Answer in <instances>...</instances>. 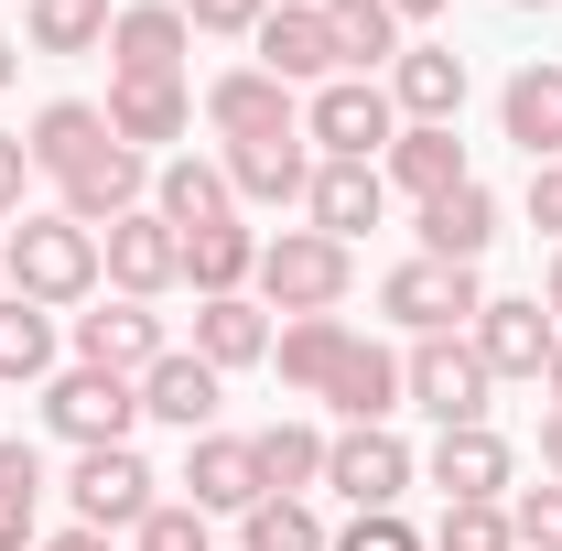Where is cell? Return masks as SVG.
Wrapping results in <instances>:
<instances>
[{"mask_svg":"<svg viewBox=\"0 0 562 551\" xmlns=\"http://www.w3.org/2000/svg\"><path fill=\"white\" fill-rule=\"evenodd\" d=\"M98 271L120 281L131 303H162V292L184 281V238H173V227H162L151 206H131L120 227H98Z\"/></svg>","mask_w":562,"mask_h":551,"instance_id":"cell-11","label":"cell"},{"mask_svg":"<svg viewBox=\"0 0 562 551\" xmlns=\"http://www.w3.org/2000/svg\"><path fill=\"white\" fill-rule=\"evenodd\" d=\"M151 216L173 227V238H195V227H227L238 195H227V162H195V151H173L162 173H151Z\"/></svg>","mask_w":562,"mask_h":551,"instance_id":"cell-23","label":"cell"},{"mask_svg":"<svg viewBox=\"0 0 562 551\" xmlns=\"http://www.w3.org/2000/svg\"><path fill=\"white\" fill-rule=\"evenodd\" d=\"M227 162V195L238 206H303V184H314V140L281 131V140H238V151H216Z\"/></svg>","mask_w":562,"mask_h":551,"instance_id":"cell-22","label":"cell"},{"mask_svg":"<svg viewBox=\"0 0 562 551\" xmlns=\"http://www.w3.org/2000/svg\"><path fill=\"white\" fill-rule=\"evenodd\" d=\"M357 281V249H336L325 227H281V238H260V281H249V303L260 314H336Z\"/></svg>","mask_w":562,"mask_h":551,"instance_id":"cell-2","label":"cell"},{"mask_svg":"<svg viewBox=\"0 0 562 551\" xmlns=\"http://www.w3.org/2000/svg\"><path fill=\"white\" fill-rule=\"evenodd\" d=\"M347 314H292V325H271V368H281V390H314L325 401V379H336V357H347Z\"/></svg>","mask_w":562,"mask_h":551,"instance_id":"cell-27","label":"cell"},{"mask_svg":"<svg viewBox=\"0 0 562 551\" xmlns=\"http://www.w3.org/2000/svg\"><path fill=\"white\" fill-rule=\"evenodd\" d=\"M519 11H552V0H519Z\"/></svg>","mask_w":562,"mask_h":551,"instance_id":"cell-51","label":"cell"},{"mask_svg":"<svg viewBox=\"0 0 562 551\" xmlns=\"http://www.w3.org/2000/svg\"><path fill=\"white\" fill-rule=\"evenodd\" d=\"M216 412H227V379H216L195 346H162V357L140 368V421H173V432L195 443V432H216Z\"/></svg>","mask_w":562,"mask_h":551,"instance_id":"cell-13","label":"cell"},{"mask_svg":"<svg viewBox=\"0 0 562 551\" xmlns=\"http://www.w3.org/2000/svg\"><path fill=\"white\" fill-rule=\"evenodd\" d=\"M140 421V379H109V368H66V379H44V432L55 443H131Z\"/></svg>","mask_w":562,"mask_h":551,"instance_id":"cell-7","label":"cell"},{"mask_svg":"<svg viewBox=\"0 0 562 551\" xmlns=\"http://www.w3.org/2000/svg\"><path fill=\"white\" fill-rule=\"evenodd\" d=\"M0 281L22 292V303H44V314H66V303H98V227H76L66 206H22L11 227H0Z\"/></svg>","mask_w":562,"mask_h":551,"instance_id":"cell-1","label":"cell"},{"mask_svg":"<svg viewBox=\"0 0 562 551\" xmlns=\"http://www.w3.org/2000/svg\"><path fill=\"white\" fill-rule=\"evenodd\" d=\"M195 357H206L216 379H227V368H260V357H271V314H260L249 292H227V303H195Z\"/></svg>","mask_w":562,"mask_h":551,"instance_id":"cell-29","label":"cell"},{"mask_svg":"<svg viewBox=\"0 0 562 551\" xmlns=\"http://www.w3.org/2000/svg\"><path fill=\"white\" fill-rule=\"evenodd\" d=\"M325 33H336V66L347 76H379L401 55V11L390 0H325Z\"/></svg>","mask_w":562,"mask_h":551,"instance_id":"cell-32","label":"cell"},{"mask_svg":"<svg viewBox=\"0 0 562 551\" xmlns=\"http://www.w3.org/2000/svg\"><path fill=\"white\" fill-rule=\"evenodd\" d=\"M314 11H325V0H314Z\"/></svg>","mask_w":562,"mask_h":551,"instance_id":"cell-52","label":"cell"},{"mask_svg":"<svg viewBox=\"0 0 562 551\" xmlns=\"http://www.w3.org/2000/svg\"><path fill=\"white\" fill-rule=\"evenodd\" d=\"M109 11H120V0H33V11H22V44H33V55H98V44H109Z\"/></svg>","mask_w":562,"mask_h":551,"instance_id":"cell-33","label":"cell"},{"mask_svg":"<svg viewBox=\"0 0 562 551\" xmlns=\"http://www.w3.org/2000/svg\"><path fill=\"white\" fill-rule=\"evenodd\" d=\"M508 530H519V551H562V476H552V486H519Z\"/></svg>","mask_w":562,"mask_h":551,"instance_id":"cell-41","label":"cell"},{"mask_svg":"<svg viewBox=\"0 0 562 551\" xmlns=\"http://www.w3.org/2000/svg\"><path fill=\"white\" fill-rule=\"evenodd\" d=\"M325 551H432V541H422L401 508H357V519H347V530H336Z\"/></svg>","mask_w":562,"mask_h":551,"instance_id":"cell-39","label":"cell"},{"mask_svg":"<svg viewBox=\"0 0 562 551\" xmlns=\"http://www.w3.org/2000/svg\"><path fill=\"white\" fill-rule=\"evenodd\" d=\"M379 314L401 325V336H465L476 314H487V281L465 271V260H401V271L379 281Z\"/></svg>","mask_w":562,"mask_h":551,"instance_id":"cell-3","label":"cell"},{"mask_svg":"<svg viewBox=\"0 0 562 551\" xmlns=\"http://www.w3.org/2000/svg\"><path fill=\"white\" fill-rule=\"evenodd\" d=\"M98 55L120 66V87H131V76H184V55H195V22H184V0H120Z\"/></svg>","mask_w":562,"mask_h":551,"instance_id":"cell-9","label":"cell"},{"mask_svg":"<svg viewBox=\"0 0 562 551\" xmlns=\"http://www.w3.org/2000/svg\"><path fill=\"white\" fill-rule=\"evenodd\" d=\"M271 486H260V443L249 432H195L184 443V508H206V519H249Z\"/></svg>","mask_w":562,"mask_h":551,"instance_id":"cell-10","label":"cell"},{"mask_svg":"<svg viewBox=\"0 0 562 551\" xmlns=\"http://www.w3.org/2000/svg\"><path fill=\"white\" fill-rule=\"evenodd\" d=\"M487 238H497V195L476 184V173H465L454 195H432V206H422V260H465V271H476V260H487Z\"/></svg>","mask_w":562,"mask_h":551,"instance_id":"cell-26","label":"cell"},{"mask_svg":"<svg viewBox=\"0 0 562 551\" xmlns=\"http://www.w3.org/2000/svg\"><path fill=\"white\" fill-rule=\"evenodd\" d=\"M541 401H562V346H552V368H541Z\"/></svg>","mask_w":562,"mask_h":551,"instance_id":"cell-49","label":"cell"},{"mask_svg":"<svg viewBox=\"0 0 562 551\" xmlns=\"http://www.w3.org/2000/svg\"><path fill=\"white\" fill-rule=\"evenodd\" d=\"M151 486H162V476L140 465L131 443H87V454H76V465H66V497H76V530H140V519L162 508Z\"/></svg>","mask_w":562,"mask_h":551,"instance_id":"cell-6","label":"cell"},{"mask_svg":"<svg viewBox=\"0 0 562 551\" xmlns=\"http://www.w3.org/2000/svg\"><path fill=\"white\" fill-rule=\"evenodd\" d=\"M390 11H401V22H432V11H443V0H390Z\"/></svg>","mask_w":562,"mask_h":551,"instance_id":"cell-48","label":"cell"},{"mask_svg":"<svg viewBox=\"0 0 562 551\" xmlns=\"http://www.w3.org/2000/svg\"><path fill=\"white\" fill-rule=\"evenodd\" d=\"M530 227L562 249V162H530Z\"/></svg>","mask_w":562,"mask_h":551,"instance_id":"cell-43","label":"cell"},{"mask_svg":"<svg viewBox=\"0 0 562 551\" xmlns=\"http://www.w3.org/2000/svg\"><path fill=\"white\" fill-rule=\"evenodd\" d=\"M0 379H11V390H22V379H55V314L22 303V292H0Z\"/></svg>","mask_w":562,"mask_h":551,"instance_id":"cell-36","label":"cell"},{"mask_svg":"<svg viewBox=\"0 0 562 551\" xmlns=\"http://www.w3.org/2000/svg\"><path fill=\"white\" fill-rule=\"evenodd\" d=\"M541 314L562 325V249H552V271H541Z\"/></svg>","mask_w":562,"mask_h":551,"instance_id":"cell-47","label":"cell"},{"mask_svg":"<svg viewBox=\"0 0 562 551\" xmlns=\"http://www.w3.org/2000/svg\"><path fill=\"white\" fill-rule=\"evenodd\" d=\"M33 551H109V530H55V541H33Z\"/></svg>","mask_w":562,"mask_h":551,"instance_id":"cell-45","label":"cell"},{"mask_svg":"<svg viewBox=\"0 0 562 551\" xmlns=\"http://www.w3.org/2000/svg\"><path fill=\"white\" fill-rule=\"evenodd\" d=\"M465 346L487 357V379H541V368H552V346H562V325L541 314V292H508V303L487 292V314L465 325Z\"/></svg>","mask_w":562,"mask_h":551,"instance_id":"cell-12","label":"cell"},{"mask_svg":"<svg viewBox=\"0 0 562 551\" xmlns=\"http://www.w3.org/2000/svg\"><path fill=\"white\" fill-rule=\"evenodd\" d=\"M487 357L465 336H412V357H401V401L412 412H432L443 432H465V421H487Z\"/></svg>","mask_w":562,"mask_h":551,"instance_id":"cell-5","label":"cell"},{"mask_svg":"<svg viewBox=\"0 0 562 551\" xmlns=\"http://www.w3.org/2000/svg\"><path fill=\"white\" fill-rule=\"evenodd\" d=\"M497 131L519 140L530 162H562V66H519L497 87Z\"/></svg>","mask_w":562,"mask_h":551,"instance_id":"cell-25","label":"cell"},{"mask_svg":"<svg viewBox=\"0 0 562 551\" xmlns=\"http://www.w3.org/2000/svg\"><path fill=\"white\" fill-rule=\"evenodd\" d=\"M303 216H314L336 249H357V238L390 216V173H379V162H314V184H303Z\"/></svg>","mask_w":562,"mask_h":551,"instance_id":"cell-20","label":"cell"},{"mask_svg":"<svg viewBox=\"0 0 562 551\" xmlns=\"http://www.w3.org/2000/svg\"><path fill=\"white\" fill-rule=\"evenodd\" d=\"M238 551H325V519H314L303 497H260V508L238 519Z\"/></svg>","mask_w":562,"mask_h":551,"instance_id":"cell-37","label":"cell"},{"mask_svg":"<svg viewBox=\"0 0 562 551\" xmlns=\"http://www.w3.org/2000/svg\"><path fill=\"white\" fill-rule=\"evenodd\" d=\"M184 281H195V303H227V292H249L260 281V227H195L184 238Z\"/></svg>","mask_w":562,"mask_h":551,"instance_id":"cell-28","label":"cell"},{"mask_svg":"<svg viewBox=\"0 0 562 551\" xmlns=\"http://www.w3.org/2000/svg\"><path fill=\"white\" fill-rule=\"evenodd\" d=\"M98 140H109V109H87V98H44L33 131H22V151H33V173H76Z\"/></svg>","mask_w":562,"mask_h":551,"instance_id":"cell-31","label":"cell"},{"mask_svg":"<svg viewBox=\"0 0 562 551\" xmlns=\"http://www.w3.org/2000/svg\"><path fill=\"white\" fill-rule=\"evenodd\" d=\"M422 476L443 486V508H487V497H508L519 454H508V432H497V421H465V432H443V443L422 454Z\"/></svg>","mask_w":562,"mask_h":551,"instance_id":"cell-14","label":"cell"},{"mask_svg":"<svg viewBox=\"0 0 562 551\" xmlns=\"http://www.w3.org/2000/svg\"><path fill=\"white\" fill-rule=\"evenodd\" d=\"M131 551H216V541H206V508H184V497H173V508H151V519L131 530Z\"/></svg>","mask_w":562,"mask_h":551,"instance_id":"cell-40","label":"cell"},{"mask_svg":"<svg viewBox=\"0 0 562 551\" xmlns=\"http://www.w3.org/2000/svg\"><path fill=\"white\" fill-rule=\"evenodd\" d=\"M390 109L401 120H454L465 109V55L454 44H401L390 55Z\"/></svg>","mask_w":562,"mask_h":551,"instance_id":"cell-24","label":"cell"},{"mask_svg":"<svg viewBox=\"0 0 562 551\" xmlns=\"http://www.w3.org/2000/svg\"><path fill=\"white\" fill-rule=\"evenodd\" d=\"M541 465H552V476H562V401H552V412H541Z\"/></svg>","mask_w":562,"mask_h":551,"instance_id":"cell-46","label":"cell"},{"mask_svg":"<svg viewBox=\"0 0 562 551\" xmlns=\"http://www.w3.org/2000/svg\"><path fill=\"white\" fill-rule=\"evenodd\" d=\"M162 346H173V336H162V314H151V303H131V292H109V303H87V314H76V368L140 379Z\"/></svg>","mask_w":562,"mask_h":551,"instance_id":"cell-17","label":"cell"},{"mask_svg":"<svg viewBox=\"0 0 562 551\" xmlns=\"http://www.w3.org/2000/svg\"><path fill=\"white\" fill-rule=\"evenodd\" d=\"M432 551H519V530H508V497H487V508H443Z\"/></svg>","mask_w":562,"mask_h":551,"instance_id":"cell-38","label":"cell"},{"mask_svg":"<svg viewBox=\"0 0 562 551\" xmlns=\"http://www.w3.org/2000/svg\"><path fill=\"white\" fill-rule=\"evenodd\" d=\"M206 131L238 151V140H281V131H303V98L281 87V76H260V66H227L206 87Z\"/></svg>","mask_w":562,"mask_h":551,"instance_id":"cell-18","label":"cell"},{"mask_svg":"<svg viewBox=\"0 0 562 551\" xmlns=\"http://www.w3.org/2000/svg\"><path fill=\"white\" fill-rule=\"evenodd\" d=\"M184 131H195V87L184 76H131V87L109 76V140H131L140 162H151L162 140H184Z\"/></svg>","mask_w":562,"mask_h":551,"instance_id":"cell-19","label":"cell"},{"mask_svg":"<svg viewBox=\"0 0 562 551\" xmlns=\"http://www.w3.org/2000/svg\"><path fill=\"white\" fill-rule=\"evenodd\" d=\"M33 519H44V454L0 432V551H33Z\"/></svg>","mask_w":562,"mask_h":551,"instance_id":"cell-34","label":"cell"},{"mask_svg":"<svg viewBox=\"0 0 562 551\" xmlns=\"http://www.w3.org/2000/svg\"><path fill=\"white\" fill-rule=\"evenodd\" d=\"M249 443H260V486H271V497L325 486V432H314V421H271V432H249Z\"/></svg>","mask_w":562,"mask_h":551,"instance_id":"cell-35","label":"cell"},{"mask_svg":"<svg viewBox=\"0 0 562 551\" xmlns=\"http://www.w3.org/2000/svg\"><path fill=\"white\" fill-rule=\"evenodd\" d=\"M11 66H22V44H11V33H0V87H11Z\"/></svg>","mask_w":562,"mask_h":551,"instance_id":"cell-50","label":"cell"},{"mask_svg":"<svg viewBox=\"0 0 562 551\" xmlns=\"http://www.w3.org/2000/svg\"><path fill=\"white\" fill-rule=\"evenodd\" d=\"M22 173H33V151H22V131H0V227L22 216Z\"/></svg>","mask_w":562,"mask_h":551,"instance_id":"cell-44","label":"cell"},{"mask_svg":"<svg viewBox=\"0 0 562 551\" xmlns=\"http://www.w3.org/2000/svg\"><path fill=\"white\" fill-rule=\"evenodd\" d=\"M249 44H260V76H281L292 98L347 76V66H336V33H325V11H314V0H271V22H260Z\"/></svg>","mask_w":562,"mask_h":551,"instance_id":"cell-15","label":"cell"},{"mask_svg":"<svg viewBox=\"0 0 562 551\" xmlns=\"http://www.w3.org/2000/svg\"><path fill=\"white\" fill-rule=\"evenodd\" d=\"M412 443L390 432V421H347V432H325V486L347 497V508H401V486H412Z\"/></svg>","mask_w":562,"mask_h":551,"instance_id":"cell-8","label":"cell"},{"mask_svg":"<svg viewBox=\"0 0 562 551\" xmlns=\"http://www.w3.org/2000/svg\"><path fill=\"white\" fill-rule=\"evenodd\" d=\"M303 140H314V162H379L401 140V109H390L379 76H336V87L303 98Z\"/></svg>","mask_w":562,"mask_h":551,"instance_id":"cell-4","label":"cell"},{"mask_svg":"<svg viewBox=\"0 0 562 551\" xmlns=\"http://www.w3.org/2000/svg\"><path fill=\"white\" fill-rule=\"evenodd\" d=\"M55 195H66L76 227H120L131 206H151V162H140L131 140H98L76 173H55Z\"/></svg>","mask_w":562,"mask_h":551,"instance_id":"cell-16","label":"cell"},{"mask_svg":"<svg viewBox=\"0 0 562 551\" xmlns=\"http://www.w3.org/2000/svg\"><path fill=\"white\" fill-rule=\"evenodd\" d=\"M325 401H336L347 421H390L401 412V357H390L379 336H357L347 357H336V379H325Z\"/></svg>","mask_w":562,"mask_h":551,"instance_id":"cell-30","label":"cell"},{"mask_svg":"<svg viewBox=\"0 0 562 551\" xmlns=\"http://www.w3.org/2000/svg\"><path fill=\"white\" fill-rule=\"evenodd\" d=\"M184 22H195V33H260L271 0H184Z\"/></svg>","mask_w":562,"mask_h":551,"instance_id":"cell-42","label":"cell"},{"mask_svg":"<svg viewBox=\"0 0 562 551\" xmlns=\"http://www.w3.org/2000/svg\"><path fill=\"white\" fill-rule=\"evenodd\" d=\"M379 173H390V195H412V206L454 195V184H465V140H454V120H401V140L379 151Z\"/></svg>","mask_w":562,"mask_h":551,"instance_id":"cell-21","label":"cell"}]
</instances>
